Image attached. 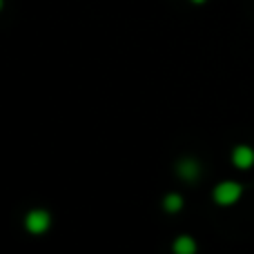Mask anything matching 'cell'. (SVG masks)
Listing matches in <instances>:
<instances>
[{
  "label": "cell",
  "instance_id": "8992f818",
  "mask_svg": "<svg viewBox=\"0 0 254 254\" xmlns=\"http://www.w3.org/2000/svg\"><path fill=\"white\" fill-rule=\"evenodd\" d=\"M181 207H183V198H181L179 194H170V196L165 198V210L167 212H179Z\"/></svg>",
  "mask_w": 254,
  "mask_h": 254
},
{
  "label": "cell",
  "instance_id": "3957f363",
  "mask_svg": "<svg viewBox=\"0 0 254 254\" xmlns=\"http://www.w3.org/2000/svg\"><path fill=\"white\" fill-rule=\"evenodd\" d=\"M232 163L239 167V170H250L254 165V149L248 147V145H239L232 152Z\"/></svg>",
  "mask_w": 254,
  "mask_h": 254
},
{
  "label": "cell",
  "instance_id": "277c9868",
  "mask_svg": "<svg viewBox=\"0 0 254 254\" xmlns=\"http://www.w3.org/2000/svg\"><path fill=\"white\" fill-rule=\"evenodd\" d=\"M179 176L181 179H185V181H192V179H196L198 176V163L196 161H192V158H185V161H181L179 163Z\"/></svg>",
  "mask_w": 254,
  "mask_h": 254
},
{
  "label": "cell",
  "instance_id": "7a4b0ae2",
  "mask_svg": "<svg viewBox=\"0 0 254 254\" xmlns=\"http://www.w3.org/2000/svg\"><path fill=\"white\" fill-rule=\"evenodd\" d=\"M49 214L45 210H31L29 214H27V219H25V225H27V230L29 232H34V234H40V232H45V230L49 228Z\"/></svg>",
  "mask_w": 254,
  "mask_h": 254
},
{
  "label": "cell",
  "instance_id": "ba28073f",
  "mask_svg": "<svg viewBox=\"0 0 254 254\" xmlns=\"http://www.w3.org/2000/svg\"><path fill=\"white\" fill-rule=\"evenodd\" d=\"M0 7H2V0H0Z\"/></svg>",
  "mask_w": 254,
  "mask_h": 254
},
{
  "label": "cell",
  "instance_id": "5b68a950",
  "mask_svg": "<svg viewBox=\"0 0 254 254\" xmlns=\"http://www.w3.org/2000/svg\"><path fill=\"white\" fill-rule=\"evenodd\" d=\"M196 252V241L192 237H179L174 241V254H194Z\"/></svg>",
  "mask_w": 254,
  "mask_h": 254
},
{
  "label": "cell",
  "instance_id": "6da1fadb",
  "mask_svg": "<svg viewBox=\"0 0 254 254\" xmlns=\"http://www.w3.org/2000/svg\"><path fill=\"white\" fill-rule=\"evenodd\" d=\"M241 192H243V188L239 183H234V181H223V183H219L214 188V201L219 203V205H232V203H237L239 198H241Z\"/></svg>",
  "mask_w": 254,
  "mask_h": 254
},
{
  "label": "cell",
  "instance_id": "52a82bcc",
  "mask_svg": "<svg viewBox=\"0 0 254 254\" xmlns=\"http://www.w3.org/2000/svg\"><path fill=\"white\" fill-rule=\"evenodd\" d=\"M194 2H203V0H194Z\"/></svg>",
  "mask_w": 254,
  "mask_h": 254
}]
</instances>
